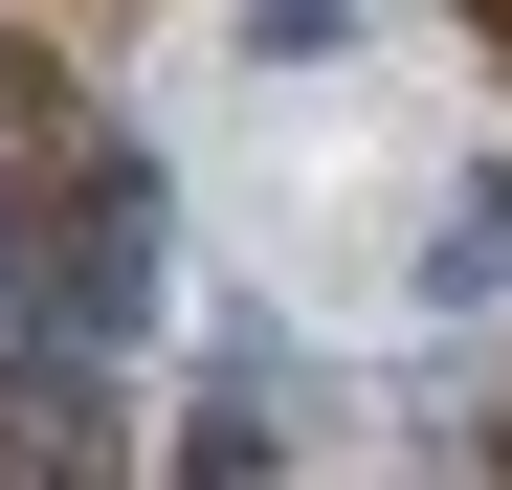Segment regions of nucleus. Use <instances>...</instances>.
<instances>
[{
	"label": "nucleus",
	"instance_id": "obj_1",
	"mask_svg": "<svg viewBox=\"0 0 512 490\" xmlns=\"http://www.w3.org/2000/svg\"><path fill=\"white\" fill-rule=\"evenodd\" d=\"M45 290H67V312H134V290H156V179H134V156H112V179H67Z\"/></svg>",
	"mask_w": 512,
	"mask_h": 490
},
{
	"label": "nucleus",
	"instance_id": "obj_2",
	"mask_svg": "<svg viewBox=\"0 0 512 490\" xmlns=\"http://www.w3.org/2000/svg\"><path fill=\"white\" fill-rule=\"evenodd\" d=\"M423 290H446V312H468V290H512V179H468V201H446V245H423Z\"/></svg>",
	"mask_w": 512,
	"mask_h": 490
}]
</instances>
